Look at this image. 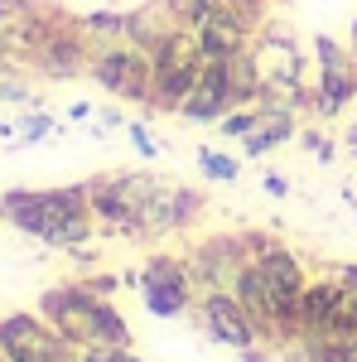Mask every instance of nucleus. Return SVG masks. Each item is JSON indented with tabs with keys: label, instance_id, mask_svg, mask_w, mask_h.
Returning <instances> with one entry per match:
<instances>
[{
	"label": "nucleus",
	"instance_id": "6e6552de",
	"mask_svg": "<svg viewBox=\"0 0 357 362\" xmlns=\"http://www.w3.org/2000/svg\"><path fill=\"white\" fill-rule=\"evenodd\" d=\"M184 256H189V271L198 280V290H237V276L251 261L242 232H213V237L193 242Z\"/></svg>",
	"mask_w": 357,
	"mask_h": 362
},
{
	"label": "nucleus",
	"instance_id": "aec40b11",
	"mask_svg": "<svg viewBox=\"0 0 357 362\" xmlns=\"http://www.w3.org/2000/svg\"><path fill=\"white\" fill-rule=\"evenodd\" d=\"M169 10H174V20L184 29H198L213 10H218V0H169Z\"/></svg>",
	"mask_w": 357,
	"mask_h": 362
},
{
	"label": "nucleus",
	"instance_id": "9b49d317",
	"mask_svg": "<svg viewBox=\"0 0 357 362\" xmlns=\"http://www.w3.org/2000/svg\"><path fill=\"white\" fill-rule=\"evenodd\" d=\"M193 34H198V54H203V58H237V54H247V49H251V39H256L261 29H251L242 15H232L227 5H218V10L193 29Z\"/></svg>",
	"mask_w": 357,
	"mask_h": 362
},
{
	"label": "nucleus",
	"instance_id": "f704fd0d",
	"mask_svg": "<svg viewBox=\"0 0 357 362\" xmlns=\"http://www.w3.org/2000/svg\"><path fill=\"white\" fill-rule=\"evenodd\" d=\"M275 5H290V0H275Z\"/></svg>",
	"mask_w": 357,
	"mask_h": 362
},
{
	"label": "nucleus",
	"instance_id": "a211bd4d",
	"mask_svg": "<svg viewBox=\"0 0 357 362\" xmlns=\"http://www.w3.org/2000/svg\"><path fill=\"white\" fill-rule=\"evenodd\" d=\"M256 126H261V107H232V112L218 121V131H222L227 140H237V145H242V140H247Z\"/></svg>",
	"mask_w": 357,
	"mask_h": 362
},
{
	"label": "nucleus",
	"instance_id": "6ab92c4d",
	"mask_svg": "<svg viewBox=\"0 0 357 362\" xmlns=\"http://www.w3.org/2000/svg\"><path fill=\"white\" fill-rule=\"evenodd\" d=\"M300 145L319 160V165H333L338 160V145H333L329 131H319V126H300Z\"/></svg>",
	"mask_w": 357,
	"mask_h": 362
},
{
	"label": "nucleus",
	"instance_id": "0eeeda50",
	"mask_svg": "<svg viewBox=\"0 0 357 362\" xmlns=\"http://www.w3.org/2000/svg\"><path fill=\"white\" fill-rule=\"evenodd\" d=\"M34 63V73L39 78H49V83H68V78H83L87 68H92V44H87V34L78 20H68V15H58L54 29L44 34V44L29 54Z\"/></svg>",
	"mask_w": 357,
	"mask_h": 362
},
{
	"label": "nucleus",
	"instance_id": "dca6fc26",
	"mask_svg": "<svg viewBox=\"0 0 357 362\" xmlns=\"http://www.w3.org/2000/svg\"><path fill=\"white\" fill-rule=\"evenodd\" d=\"M198 174L213 179V184H237L242 179V160L237 155H222L213 145H198Z\"/></svg>",
	"mask_w": 357,
	"mask_h": 362
},
{
	"label": "nucleus",
	"instance_id": "f3484780",
	"mask_svg": "<svg viewBox=\"0 0 357 362\" xmlns=\"http://www.w3.org/2000/svg\"><path fill=\"white\" fill-rule=\"evenodd\" d=\"M54 131H58V121L49 112H39V107H29V112L15 121V140H20V145H39V140H49Z\"/></svg>",
	"mask_w": 357,
	"mask_h": 362
},
{
	"label": "nucleus",
	"instance_id": "4be33fe9",
	"mask_svg": "<svg viewBox=\"0 0 357 362\" xmlns=\"http://www.w3.org/2000/svg\"><path fill=\"white\" fill-rule=\"evenodd\" d=\"M329 334H357V295L338 285V305H333V329Z\"/></svg>",
	"mask_w": 357,
	"mask_h": 362
},
{
	"label": "nucleus",
	"instance_id": "ddd939ff",
	"mask_svg": "<svg viewBox=\"0 0 357 362\" xmlns=\"http://www.w3.org/2000/svg\"><path fill=\"white\" fill-rule=\"evenodd\" d=\"M300 136V112H290V107H261V126L242 140V155L247 160H266L275 145H285V140Z\"/></svg>",
	"mask_w": 357,
	"mask_h": 362
},
{
	"label": "nucleus",
	"instance_id": "393cba45",
	"mask_svg": "<svg viewBox=\"0 0 357 362\" xmlns=\"http://www.w3.org/2000/svg\"><path fill=\"white\" fill-rule=\"evenodd\" d=\"M333 338V362H357V334H329Z\"/></svg>",
	"mask_w": 357,
	"mask_h": 362
},
{
	"label": "nucleus",
	"instance_id": "20e7f679",
	"mask_svg": "<svg viewBox=\"0 0 357 362\" xmlns=\"http://www.w3.org/2000/svg\"><path fill=\"white\" fill-rule=\"evenodd\" d=\"M357 102V63L353 49L333 34H314V92H309V112L319 121H333L343 107Z\"/></svg>",
	"mask_w": 357,
	"mask_h": 362
},
{
	"label": "nucleus",
	"instance_id": "f03ea898",
	"mask_svg": "<svg viewBox=\"0 0 357 362\" xmlns=\"http://www.w3.org/2000/svg\"><path fill=\"white\" fill-rule=\"evenodd\" d=\"M39 314L54 324L73 348H131V324L111 305V295L87 290L83 280H63L39 295Z\"/></svg>",
	"mask_w": 357,
	"mask_h": 362
},
{
	"label": "nucleus",
	"instance_id": "f257e3e1",
	"mask_svg": "<svg viewBox=\"0 0 357 362\" xmlns=\"http://www.w3.org/2000/svg\"><path fill=\"white\" fill-rule=\"evenodd\" d=\"M0 218L25 232L44 247L58 251H83L97 232L92 218V198H87V179L83 184H58V189H5L0 194Z\"/></svg>",
	"mask_w": 357,
	"mask_h": 362
},
{
	"label": "nucleus",
	"instance_id": "b1692460",
	"mask_svg": "<svg viewBox=\"0 0 357 362\" xmlns=\"http://www.w3.org/2000/svg\"><path fill=\"white\" fill-rule=\"evenodd\" d=\"M78 362H145L136 348H78Z\"/></svg>",
	"mask_w": 357,
	"mask_h": 362
},
{
	"label": "nucleus",
	"instance_id": "bb28decb",
	"mask_svg": "<svg viewBox=\"0 0 357 362\" xmlns=\"http://www.w3.org/2000/svg\"><path fill=\"white\" fill-rule=\"evenodd\" d=\"M87 290H97V295H116L121 290V276H83Z\"/></svg>",
	"mask_w": 357,
	"mask_h": 362
},
{
	"label": "nucleus",
	"instance_id": "c756f323",
	"mask_svg": "<svg viewBox=\"0 0 357 362\" xmlns=\"http://www.w3.org/2000/svg\"><path fill=\"white\" fill-rule=\"evenodd\" d=\"M333 276H338V285H343V290H353V295H357V261H343V266H333Z\"/></svg>",
	"mask_w": 357,
	"mask_h": 362
},
{
	"label": "nucleus",
	"instance_id": "473e14b6",
	"mask_svg": "<svg viewBox=\"0 0 357 362\" xmlns=\"http://www.w3.org/2000/svg\"><path fill=\"white\" fill-rule=\"evenodd\" d=\"M348 49H353V63H357V15H353V29H348Z\"/></svg>",
	"mask_w": 357,
	"mask_h": 362
},
{
	"label": "nucleus",
	"instance_id": "5701e85b",
	"mask_svg": "<svg viewBox=\"0 0 357 362\" xmlns=\"http://www.w3.org/2000/svg\"><path fill=\"white\" fill-rule=\"evenodd\" d=\"M0 102H20V107H34V87L15 73H0Z\"/></svg>",
	"mask_w": 357,
	"mask_h": 362
},
{
	"label": "nucleus",
	"instance_id": "2eb2a0df",
	"mask_svg": "<svg viewBox=\"0 0 357 362\" xmlns=\"http://www.w3.org/2000/svg\"><path fill=\"white\" fill-rule=\"evenodd\" d=\"M78 25H83L92 49H102V44H126V39H131V10H87V15H78Z\"/></svg>",
	"mask_w": 357,
	"mask_h": 362
},
{
	"label": "nucleus",
	"instance_id": "72a5a7b5",
	"mask_svg": "<svg viewBox=\"0 0 357 362\" xmlns=\"http://www.w3.org/2000/svg\"><path fill=\"white\" fill-rule=\"evenodd\" d=\"M5 63H10V54H5V49H0V73H5Z\"/></svg>",
	"mask_w": 357,
	"mask_h": 362
},
{
	"label": "nucleus",
	"instance_id": "39448f33",
	"mask_svg": "<svg viewBox=\"0 0 357 362\" xmlns=\"http://www.w3.org/2000/svg\"><path fill=\"white\" fill-rule=\"evenodd\" d=\"M150 73H155V63L145 49H136L131 39L126 44H102V49H92V68H87V78L111 92L116 102H131V107H145L150 102Z\"/></svg>",
	"mask_w": 357,
	"mask_h": 362
},
{
	"label": "nucleus",
	"instance_id": "7ed1b4c3",
	"mask_svg": "<svg viewBox=\"0 0 357 362\" xmlns=\"http://www.w3.org/2000/svg\"><path fill=\"white\" fill-rule=\"evenodd\" d=\"M198 280L189 271V256L179 251H150L140 261V305L155 319H189L198 305Z\"/></svg>",
	"mask_w": 357,
	"mask_h": 362
},
{
	"label": "nucleus",
	"instance_id": "412c9836",
	"mask_svg": "<svg viewBox=\"0 0 357 362\" xmlns=\"http://www.w3.org/2000/svg\"><path fill=\"white\" fill-rule=\"evenodd\" d=\"M126 136H131V145H136V155H140V160H160V150H165V145L150 136V121H145V116L126 121Z\"/></svg>",
	"mask_w": 357,
	"mask_h": 362
},
{
	"label": "nucleus",
	"instance_id": "4468645a",
	"mask_svg": "<svg viewBox=\"0 0 357 362\" xmlns=\"http://www.w3.org/2000/svg\"><path fill=\"white\" fill-rule=\"evenodd\" d=\"M333 305H338V276H314L300 295V334H329Z\"/></svg>",
	"mask_w": 357,
	"mask_h": 362
},
{
	"label": "nucleus",
	"instance_id": "a878e982",
	"mask_svg": "<svg viewBox=\"0 0 357 362\" xmlns=\"http://www.w3.org/2000/svg\"><path fill=\"white\" fill-rule=\"evenodd\" d=\"M261 189H266L271 198H285V194H290V179H285L280 169H266V179H261Z\"/></svg>",
	"mask_w": 357,
	"mask_h": 362
},
{
	"label": "nucleus",
	"instance_id": "9d476101",
	"mask_svg": "<svg viewBox=\"0 0 357 362\" xmlns=\"http://www.w3.org/2000/svg\"><path fill=\"white\" fill-rule=\"evenodd\" d=\"M87 198H92V218H97L102 237L140 242V218H136V208L126 203V194L116 189V174H92L87 179Z\"/></svg>",
	"mask_w": 357,
	"mask_h": 362
},
{
	"label": "nucleus",
	"instance_id": "423d86ee",
	"mask_svg": "<svg viewBox=\"0 0 357 362\" xmlns=\"http://www.w3.org/2000/svg\"><path fill=\"white\" fill-rule=\"evenodd\" d=\"M189 319L208 343L232 348V353H242V348H251V343H266L261 329H256V319L247 314V305L237 300V290H203Z\"/></svg>",
	"mask_w": 357,
	"mask_h": 362
},
{
	"label": "nucleus",
	"instance_id": "7c9ffc66",
	"mask_svg": "<svg viewBox=\"0 0 357 362\" xmlns=\"http://www.w3.org/2000/svg\"><path fill=\"white\" fill-rule=\"evenodd\" d=\"M92 102H73V107H68V121H92Z\"/></svg>",
	"mask_w": 357,
	"mask_h": 362
},
{
	"label": "nucleus",
	"instance_id": "1a4fd4ad",
	"mask_svg": "<svg viewBox=\"0 0 357 362\" xmlns=\"http://www.w3.org/2000/svg\"><path fill=\"white\" fill-rule=\"evenodd\" d=\"M232 107H237V97H232V78H227V58H203V73H198L193 92L184 97L179 121H189V126H218Z\"/></svg>",
	"mask_w": 357,
	"mask_h": 362
},
{
	"label": "nucleus",
	"instance_id": "f8f14e48",
	"mask_svg": "<svg viewBox=\"0 0 357 362\" xmlns=\"http://www.w3.org/2000/svg\"><path fill=\"white\" fill-rule=\"evenodd\" d=\"M174 29H179V20H174L169 0H145V5H136V10H131V44H136V49H145L150 58H155L169 39H174Z\"/></svg>",
	"mask_w": 357,
	"mask_h": 362
},
{
	"label": "nucleus",
	"instance_id": "c85d7f7f",
	"mask_svg": "<svg viewBox=\"0 0 357 362\" xmlns=\"http://www.w3.org/2000/svg\"><path fill=\"white\" fill-rule=\"evenodd\" d=\"M97 131H126V116H121V107H107V112H97Z\"/></svg>",
	"mask_w": 357,
	"mask_h": 362
},
{
	"label": "nucleus",
	"instance_id": "2f4dec72",
	"mask_svg": "<svg viewBox=\"0 0 357 362\" xmlns=\"http://www.w3.org/2000/svg\"><path fill=\"white\" fill-rule=\"evenodd\" d=\"M343 150H348V155H353V160H357V121H353V126H348V136H343Z\"/></svg>",
	"mask_w": 357,
	"mask_h": 362
},
{
	"label": "nucleus",
	"instance_id": "cd10ccee",
	"mask_svg": "<svg viewBox=\"0 0 357 362\" xmlns=\"http://www.w3.org/2000/svg\"><path fill=\"white\" fill-rule=\"evenodd\" d=\"M237 362H275V348L271 343H251V348L237 353Z\"/></svg>",
	"mask_w": 357,
	"mask_h": 362
}]
</instances>
